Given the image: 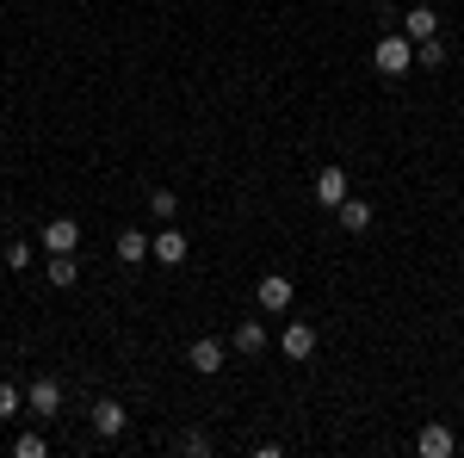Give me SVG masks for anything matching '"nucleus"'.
Segmentation results:
<instances>
[{"label": "nucleus", "mask_w": 464, "mask_h": 458, "mask_svg": "<svg viewBox=\"0 0 464 458\" xmlns=\"http://www.w3.org/2000/svg\"><path fill=\"white\" fill-rule=\"evenodd\" d=\"M118 260H124V267H143L149 260V236L143 229H124V236H118Z\"/></svg>", "instance_id": "13"}, {"label": "nucleus", "mask_w": 464, "mask_h": 458, "mask_svg": "<svg viewBox=\"0 0 464 458\" xmlns=\"http://www.w3.org/2000/svg\"><path fill=\"white\" fill-rule=\"evenodd\" d=\"M279 347H285V359H310V353H316V328H310V322H291Z\"/></svg>", "instance_id": "11"}, {"label": "nucleus", "mask_w": 464, "mask_h": 458, "mask_svg": "<svg viewBox=\"0 0 464 458\" xmlns=\"http://www.w3.org/2000/svg\"><path fill=\"white\" fill-rule=\"evenodd\" d=\"M44 273H50V285H63V291H69V285L81 279V267H74V254H50V267H44Z\"/></svg>", "instance_id": "14"}, {"label": "nucleus", "mask_w": 464, "mask_h": 458, "mask_svg": "<svg viewBox=\"0 0 464 458\" xmlns=\"http://www.w3.org/2000/svg\"><path fill=\"white\" fill-rule=\"evenodd\" d=\"M186 365H192L198 378H217V372H223V341H211V335H198V341L186 347Z\"/></svg>", "instance_id": "3"}, {"label": "nucleus", "mask_w": 464, "mask_h": 458, "mask_svg": "<svg viewBox=\"0 0 464 458\" xmlns=\"http://www.w3.org/2000/svg\"><path fill=\"white\" fill-rule=\"evenodd\" d=\"M372 63H378V74H409L415 69V44L409 37H378V50H372Z\"/></svg>", "instance_id": "1"}, {"label": "nucleus", "mask_w": 464, "mask_h": 458, "mask_svg": "<svg viewBox=\"0 0 464 458\" xmlns=\"http://www.w3.org/2000/svg\"><path fill=\"white\" fill-rule=\"evenodd\" d=\"M93 434H100V440H118V434H124V403H93Z\"/></svg>", "instance_id": "10"}, {"label": "nucleus", "mask_w": 464, "mask_h": 458, "mask_svg": "<svg viewBox=\"0 0 464 458\" xmlns=\"http://www.w3.org/2000/svg\"><path fill=\"white\" fill-rule=\"evenodd\" d=\"M44 453H50L44 434H19V440H13V458H44Z\"/></svg>", "instance_id": "18"}, {"label": "nucleus", "mask_w": 464, "mask_h": 458, "mask_svg": "<svg viewBox=\"0 0 464 458\" xmlns=\"http://www.w3.org/2000/svg\"><path fill=\"white\" fill-rule=\"evenodd\" d=\"M316 205H347V168H322L316 174Z\"/></svg>", "instance_id": "7"}, {"label": "nucleus", "mask_w": 464, "mask_h": 458, "mask_svg": "<svg viewBox=\"0 0 464 458\" xmlns=\"http://www.w3.org/2000/svg\"><path fill=\"white\" fill-rule=\"evenodd\" d=\"M334 217H341V229H347V236H365V229H372V205H365V199L334 205Z\"/></svg>", "instance_id": "12"}, {"label": "nucleus", "mask_w": 464, "mask_h": 458, "mask_svg": "<svg viewBox=\"0 0 464 458\" xmlns=\"http://www.w3.org/2000/svg\"><path fill=\"white\" fill-rule=\"evenodd\" d=\"M149 254H155L161 267H179V260H186V236H179L174 223H161V236H149Z\"/></svg>", "instance_id": "6"}, {"label": "nucleus", "mask_w": 464, "mask_h": 458, "mask_svg": "<svg viewBox=\"0 0 464 458\" xmlns=\"http://www.w3.org/2000/svg\"><path fill=\"white\" fill-rule=\"evenodd\" d=\"M415 453L421 458H452V427H421V434H415Z\"/></svg>", "instance_id": "9"}, {"label": "nucleus", "mask_w": 464, "mask_h": 458, "mask_svg": "<svg viewBox=\"0 0 464 458\" xmlns=\"http://www.w3.org/2000/svg\"><path fill=\"white\" fill-rule=\"evenodd\" d=\"M13 415H19V385L0 378V422H13Z\"/></svg>", "instance_id": "19"}, {"label": "nucleus", "mask_w": 464, "mask_h": 458, "mask_svg": "<svg viewBox=\"0 0 464 458\" xmlns=\"http://www.w3.org/2000/svg\"><path fill=\"white\" fill-rule=\"evenodd\" d=\"M254 297H260V310H273V317H279V310H291V297H297V291H291L285 273H260Z\"/></svg>", "instance_id": "2"}, {"label": "nucleus", "mask_w": 464, "mask_h": 458, "mask_svg": "<svg viewBox=\"0 0 464 458\" xmlns=\"http://www.w3.org/2000/svg\"><path fill=\"white\" fill-rule=\"evenodd\" d=\"M415 69H446V44L440 37H421L415 44Z\"/></svg>", "instance_id": "16"}, {"label": "nucleus", "mask_w": 464, "mask_h": 458, "mask_svg": "<svg viewBox=\"0 0 464 458\" xmlns=\"http://www.w3.org/2000/svg\"><path fill=\"white\" fill-rule=\"evenodd\" d=\"M402 37H409V44L440 37V13H433V6H409V13H402Z\"/></svg>", "instance_id": "8"}, {"label": "nucleus", "mask_w": 464, "mask_h": 458, "mask_svg": "<svg viewBox=\"0 0 464 458\" xmlns=\"http://www.w3.org/2000/svg\"><path fill=\"white\" fill-rule=\"evenodd\" d=\"M25 409H32V415H63V385H56V378H37V385L25 390Z\"/></svg>", "instance_id": "5"}, {"label": "nucleus", "mask_w": 464, "mask_h": 458, "mask_svg": "<svg viewBox=\"0 0 464 458\" xmlns=\"http://www.w3.org/2000/svg\"><path fill=\"white\" fill-rule=\"evenodd\" d=\"M6 267H32V242H6Z\"/></svg>", "instance_id": "21"}, {"label": "nucleus", "mask_w": 464, "mask_h": 458, "mask_svg": "<svg viewBox=\"0 0 464 458\" xmlns=\"http://www.w3.org/2000/svg\"><path fill=\"white\" fill-rule=\"evenodd\" d=\"M149 211H155V217H161V223H168V217L179 211V199H174V192H168V186H155V192H149Z\"/></svg>", "instance_id": "17"}, {"label": "nucleus", "mask_w": 464, "mask_h": 458, "mask_svg": "<svg viewBox=\"0 0 464 458\" xmlns=\"http://www.w3.org/2000/svg\"><path fill=\"white\" fill-rule=\"evenodd\" d=\"M179 453H192V458H205V453H211V434H186V440H179Z\"/></svg>", "instance_id": "20"}, {"label": "nucleus", "mask_w": 464, "mask_h": 458, "mask_svg": "<svg viewBox=\"0 0 464 458\" xmlns=\"http://www.w3.org/2000/svg\"><path fill=\"white\" fill-rule=\"evenodd\" d=\"M236 353H266V322H242L236 328Z\"/></svg>", "instance_id": "15"}, {"label": "nucleus", "mask_w": 464, "mask_h": 458, "mask_svg": "<svg viewBox=\"0 0 464 458\" xmlns=\"http://www.w3.org/2000/svg\"><path fill=\"white\" fill-rule=\"evenodd\" d=\"M44 248H50V254H74V248H81V223H74V217H50V223H44Z\"/></svg>", "instance_id": "4"}]
</instances>
